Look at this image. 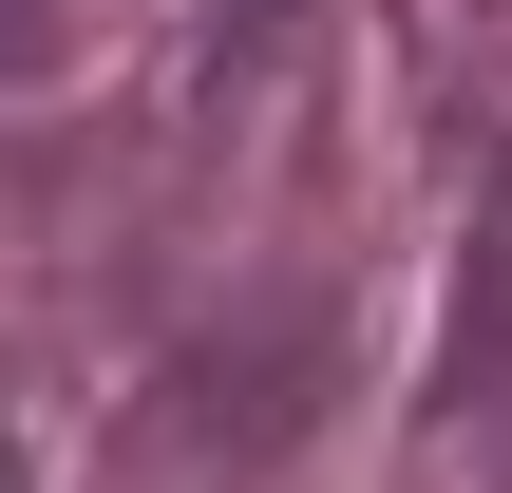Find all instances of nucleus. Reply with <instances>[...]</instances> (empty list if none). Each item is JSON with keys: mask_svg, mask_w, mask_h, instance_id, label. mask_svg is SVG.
I'll list each match as a JSON object with an SVG mask.
<instances>
[{"mask_svg": "<svg viewBox=\"0 0 512 493\" xmlns=\"http://www.w3.org/2000/svg\"><path fill=\"white\" fill-rule=\"evenodd\" d=\"M57 57V0H0V76H38Z\"/></svg>", "mask_w": 512, "mask_h": 493, "instance_id": "nucleus-1", "label": "nucleus"}]
</instances>
